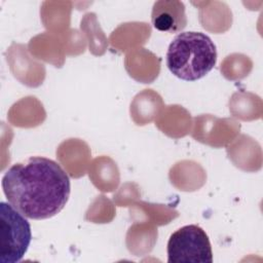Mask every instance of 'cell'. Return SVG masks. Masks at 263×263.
Segmentation results:
<instances>
[{"mask_svg":"<svg viewBox=\"0 0 263 263\" xmlns=\"http://www.w3.org/2000/svg\"><path fill=\"white\" fill-rule=\"evenodd\" d=\"M168 263H212L210 238L198 225H186L171 234L167 241Z\"/></svg>","mask_w":263,"mask_h":263,"instance_id":"obj_4","label":"cell"},{"mask_svg":"<svg viewBox=\"0 0 263 263\" xmlns=\"http://www.w3.org/2000/svg\"><path fill=\"white\" fill-rule=\"evenodd\" d=\"M217 63L213 40L201 32H181L170 43L166 66L178 78L195 81L211 72Z\"/></svg>","mask_w":263,"mask_h":263,"instance_id":"obj_2","label":"cell"},{"mask_svg":"<svg viewBox=\"0 0 263 263\" xmlns=\"http://www.w3.org/2000/svg\"><path fill=\"white\" fill-rule=\"evenodd\" d=\"M0 262L17 263L27 253L32 231L28 218L9 202H0Z\"/></svg>","mask_w":263,"mask_h":263,"instance_id":"obj_3","label":"cell"},{"mask_svg":"<svg viewBox=\"0 0 263 263\" xmlns=\"http://www.w3.org/2000/svg\"><path fill=\"white\" fill-rule=\"evenodd\" d=\"M1 185L7 201L32 220L59 214L71 192L68 174L57 161L41 156L12 164L3 175Z\"/></svg>","mask_w":263,"mask_h":263,"instance_id":"obj_1","label":"cell"},{"mask_svg":"<svg viewBox=\"0 0 263 263\" xmlns=\"http://www.w3.org/2000/svg\"><path fill=\"white\" fill-rule=\"evenodd\" d=\"M151 22L160 32H181L187 25L184 4L180 1H156L152 8Z\"/></svg>","mask_w":263,"mask_h":263,"instance_id":"obj_5","label":"cell"}]
</instances>
